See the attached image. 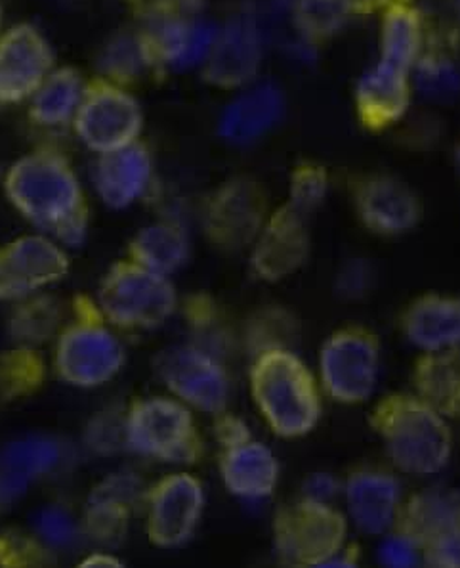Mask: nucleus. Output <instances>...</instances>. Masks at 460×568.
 Here are the masks:
<instances>
[{"mask_svg": "<svg viewBox=\"0 0 460 568\" xmlns=\"http://www.w3.org/2000/svg\"><path fill=\"white\" fill-rule=\"evenodd\" d=\"M4 194L10 205L62 247L86 240L90 209L75 166L54 148H37L8 166Z\"/></svg>", "mask_w": 460, "mask_h": 568, "instance_id": "1", "label": "nucleus"}, {"mask_svg": "<svg viewBox=\"0 0 460 568\" xmlns=\"http://www.w3.org/2000/svg\"><path fill=\"white\" fill-rule=\"evenodd\" d=\"M377 429L388 458L407 475H436L443 471L451 459V429L443 414L422 398H390L377 412Z\"/></svg>", "mask_w": 460, "mask_h": 568, "instance_id": "2", "label": "nucleus"}, {"mask_svg": "<svg viewBox=\"0 0 460 568\" xmlns=\"http://www.w3.org/2000/svg\"><path fill=\"white\" fill-rule=\"evenodd\" d=\"M251 387L256 408L279 437H304L321 417L319 388L290 353L277 348L264 354L253 369Z\"/></svg>", "mask_w": 460, "mask_h": 568, "instance_id": "3", "label": "nucleus"}, {"mask_svg": "<svg viewBox=\"0 0 460 568\" xmlns=\"http://www.w3.org/2000/svg\"><path fill=\"white\" fill-rule=\"evenodd\" d=\"M176 305L178 295L171 280L131 258L110 266L98 285V311L117 329H155L172 318Z\"/></svg>", "mask_w": 460, "mask_h": 568, "instance_id": "4", "label": "nucleus"}, {"mask_svg": "<svg viewBox=\"0 0 460 568\" xmlns=\"http://www.w3.org/2000/svg\"><path fill=\"white\" fill-rule=\"evenodd\" d=\"M126 450L165 464H195L203 440L192 408L174 396H150L132 403L124 416Z\"/></svg>", "mask_w": 460, "mask_h": 568, "instance_id": "5", "label": "nucleus"}, {"mask_svg": "<svg viewBox=\"0 0 460 568\" xmlns=\"http://www.w3.org/2000/svg\"><path fill=\"white\" fill-rule=\"evenodd\" d=\"M124 366V347L117 333L103 320L96 303L55 341L54 369L71 387L96 388L117 377Z\"/></svg>", "mask_w": 460, "mask_h": 568, "instance_id": "6", "label": "nucleus"}, {"mask_svg": "<svg viewBox=\"0 0 460 568\" xmlns=\"http://www.w3.org/2000/svg\"><path fill=\"white\" fill-rule=\"evenodd\" d=\"M274 551L289 568H306L340 554L348 520L330 504L303 498L274 517Z\"/></svg>", "mask_w": 460, "mask_h": 568, "instance_id": "7", "label": "nucleus"}, {"mask_svg": "<svg viewBox=\"0 0 460 568\" xmlns=\"http://www.w3.org/2000/svg\"><path fill=\"white\" fill-rule=\"evenodd\" d=\"M71 126L86 150L103 155L140 140L144 111L126 87L94 77Z\"/></svg>", "mask_w": 460, "mask_h": 568, "instance_id": "8", "label": "nucleus"}, {"mask_svg": "<svg viewBox=\"0 0 460 568\" xmlns=\"http://www.w3.org/2000/svg\"><path fill=\"white\" fill-rule=\"evenodd\" d=\"M144 39L152 68L166 71H190L203 68L213 52L221 26L200 14H187L161 0L145 12Z\"/></svg>", "mask_w": 460, "mask_h": 568, "instance_id": "9", "label": "nucleus"}, {"mask_svg": "<svg viewBox=\"0 0 460 568\" xmlns=\"http://www.w3.org/2000/svg\"><path fill=\"white\" fill-rule=\"evenodd\" d=\"M157 374L171 395L187 408L218 416L229 400V375L213 353L200 345H180L159 356Z\"/></svg>", "mask_w": 460, "mask_h": 568, "instance_id": "10", "label": "nucleus"}, {"mask_svg": "<svg viewBox=\"0 0 460 568\" xmlns=\"http://www.w3.org/2000/svg\"><path fill=\"white\" fill-rule=\"evenodd\" d=\"M145 532L155 548L186 546L205 509L203 485L190 473H172L145 494Z\"/></svg>", "mask_w": 460, "mask_h": 568, "instance_id": "11", "label": "nucleus"}, {"mask_svg": "<svg viewBox=\"0 0 460 568\" xmlns=\"http://www.w3.org/2000/svg\"><path fill=\"white\" fill-rule=\"evenodd\" d=\"M321 383L337 403H365L377 387L380 351L377 341L361 329L335 333L319 354Z\"/></svg>", "mask_w": 460, "mask_h": 568, "instance_id": "12", "label": "nucleus"}, {"mask_svg": "<svg viewBox=\"0 0 460 568\" xmlns=\"http://www.w3.org/2000/svg\"><path fill=\"white\" fill-rule=\"evenodd\" d=\"M68 251L47 234H25L0 245V301H23L68 276Z\"/></svg>", "mask_w": 460, "mask_h": 568, "instance_id": "13", "label": "nucleus"}, {"mask_svg": "<svg viewBox=\"0 0 460 568\" xmlns=\"http://www.w3.org/2000/svg\"><path fill=\"white\" fill-rule=\"evenodd\" d=\"M55 68V54L41 29L16 23L0 37V105L29 102Z\"/></svg>", "mask_w": 460, "mask_h": 568, "instance_id": "14", "label": "nucleus"}, {"mask_svg": "<svg viewBox=\"0 0 460 568\" xmlns=\"http://www.w3.org/2000/svg\"><path fill=\"white\" fill-rule=\"evenodd\" d=\"M264 62V31L255 14L241 12L221 26L213 52L201 68L208 84L241 91L258 81Z\"/></svg>", "mask_w": 460, "mask_h": 568, "instance_id": "15", "label": "nucleus"}, {"mask_svg": "<svg viewBox=\"0 0 460 568\" xmlns=\"http://www.w3.org/2000/svg\"><path fill=\"white\" fill-rule=\"evenodd\" d=\"M65 440L47 433L16 438L0 448V511L20 504L34 486L68 462Z\"/></svg>", "mask_w": 460, "mask_h": 568, "instance_id": "16", "label": "nucleus"}, {"mask_svg": "<svg viewBox=\"0 0 460 568\" xmlns=\"http://www.w3.org/2000/svg\"><path fill=\"white\" fill-rule=\"evenodd\" d=\"M218 435L224 444L221 475L227 493L247 501L269 498L279 483V464L274 452L248 437L239 422L224 423Z\"/></svg>", "mask_w": 460, "mask_h": 568, "instance_id": "17", "label": "nucleus"}, {"mask_svg": "<svg viewBox=\"0 0 460 568\" xmlns=\"http://www.w3.org/2000/svg\"><path fill=\"white\" fill-rule=\"evenodd\" d=\"M144 485L131 471L113 473L90 490L84 506L83 536L103 546L124 540L137 506L145 504Z\"/></svg>", "mask_w": 460, "mask_h": 568, "instance_id": "18", "label": "nucleus"}, {"mask_svg": "<svg viewBox=\"0 0 460 568\" xmlns=\"http://www.w3.org/2000/svg\"><path fill=\"white\" fill-rule=\"evenodd\" d=\"M287 98L282 87L255 81L229 102L218 119V134L232 146H251L282 123Z\"/></svg>", "mask_w": 460, "mask_h": 568, "instance_id": "19", "label": "nucleus"}, {"mask_svg": "<svg viewBox=\"0 0 460 568\" xmlns=\"http://www.w3.org/2000/svg\"><path fill=\"white\" fill-rule=\"evenodd\" d=\"M344 499L354 527L369 536L392 532L403 507L398 478L380 469L354 473L344 485Z\"/></svg>", "mask_w": 460, "mask_h": 568, "instance_id": "20", "label": "nucleus"}, {"mask_svg": "<svg viewBox=\"0 0 460 568\" xmlns=\"http://www.w3.org/2000/svg\"><path fill=\"white\" fill-rule=\"evenodd\" d=\"M153 155L142 140L98 155L92 181L98 197L111 209H126L144 197L153 182Z\"/></svg>", "mask_w": 460, "mask_h": 568, "instance_id": "21", "label": "nucleus"}, {"mask_svg": "<svg viewBox=\"0 0 460 568\" xmlns=\"http://www.w3.org/2000/svg\"><path fill=\"white\" fill-rule=\"evenodd\" d=\"M264 195L255 182L237 179L222 186L206 207V230L216 242L235 247L260 234Z\"/></svg>", "mask_w": 460, "mask_h": 568, "instance_id": "22", "label": "nucleus"}, {"mask_svg": "<svg viewBox=\"0 0 460 568\" xmlns=\"http://www.w3.org/2000/svg\"><path fill=\"white\" fill-rule=\"evenodd\" d=\"M356 205L365 226L386 236L411 230L420 216L419 197L406 182L388 174L369 176L359 186Z\"/></svg>", "mask_w": 460, "mask_h": 568, "instance_id": "23", "label": "nucleus"}, {"mask_svg": "<svg viewBox=\"0 0 460 568\" xmlns=\"http://www.w3.org/2000/svg\"><path fill=\"white\" fill-rule=\"evenodd\" d=\"M412 97L411 73L378 60L356 89L359 118L371 129H385L403 118Z\"/></svg>", "mask_w": 460, "mask_h": 568, "instance_id": "24", "label": "nucleus"}, {"mask_svg": "<svg viewBox=\"0 0 460 568\" xmlns=\"http://www.w3.org/2000/svg\"><path fill=\"white\" fill-rule=\"evenodd\" d=\"M304 257H308V234L303 226V215L289 207L260 230L256 242V271L272 280L287 276Z\"/></svg>", "mask_w": 460, "mask_h": 568, "instance_id": "25", "label": "nucleus"}, {"mask_svg": "<svg viewBox=\"0 0 460 568\" xmlns=\"http://www.w3.org/2000/svg\"><path fill=\"white\" fill-rule=\"evenodd\" d=\"M407 339L427 353H449L460 347V298H420L403 322Z\"/></svg>", "mask_w": 460, "mask_h": 568, "instance_id": "26", "label": "nucleus"}, {"mask_svg": "<svg viewBox=\"0 0 460 568\" xmlns=\"http://www.w3.org/2000/svg\"><path fill=\"white\" fill-rule=\"evenodd\" d=\"M89 79L71 65H55L29 100V119L42 129L73 125L76 111L83 104Z\"/></svg>", "mask_w": 460, "mask_h": 568, "instance_id": "27", "label": "nucleus"}, {"mask_svg": "<svg viewBox=\"0 0 460 568\" xmlns=\"http://www.w3.org/2000/svg\"><path fill=\"white\" fill-rule=\"evenodd\" d=\"M393 530L409 534L427 546L443 534L460 530V494L443 488H430L412 496L401 507Z\"/></svg>", "mask_w": 460, "mask_h": 568, "instance_id": "28", "label": "nucleus"}, {"mask_svg": "<svg viewBox=\"0 0 460 568\" xmlns=\"http://www.w3.org/2000/svg\"><path fill=\"white\" fill-rule=\"evenodd\" d=\"M129 258L159 276L171 277L190 258V237L176 222H153L132 237Z\"/></svg>", "mask_w": 460, "mask_h": 568, "instance_id": "29", "label": "nucleus"}, {"mask_svg": "<svg viewBox=\"0 0 460 568\" xmlns=\"http://www.w3.org/2000/svg\"><path fill=\"white\" fill-rule=\"evenodd\" d=\"M425 49V26L419 10L409 2L386 8L380 20V58L386 63L409 71L417 65Z\"/></svg>", "mask_w": 460, "mask_h": 568, "instance_id": "30", "label": "nucleus"}, {"mask_svg": "<svg viewBox=\"0 0 460 568\" xmlns=\"http://www.w3.org/2000/svg\"><path fill=\"white\" fill-rule=\"evenodd\" d=\"M147 70H153L152 60L140 31H124L113 37L98 60V77L126 89Z\"/></svg>", "mask_w": 460, "mask_h": 568, "instance_id": "31", "label": "nucleus"}, {"mask_svg": "<svg viewBox=\"0 0 460 568\" xmlns=\"http://www.w3.org/2000/svg\"><path fill=\"white\" fill-rule=\"evenodd\" d=\"M60 326H62L60 303L52 297L33 295L20 301L10 320V335L21 348H37L55 333L60 335L58 332Z\"/></svg>", "mask_w": 460, "mask_h": 568, "instance_id": "32", "label": "nucleus"}, {"mask_svg": "<svg viewBox=\"0 0 460 568\" xmlns=\"http://www.w3.org/2000/svg\"><path fill=\"white\" fill-rule=\"evenodd\" d=\"M420 398L440 414H457L460 400V358L449 353H436L433 361L419 375Z\"/></svg>", "mask_w": 460, "mask_h": 568, "instance_id": "33", "label": "nucleus"}, {"mask_svg": "<svg viewBox=\"0 0 460 568\" xmlns=\"http://www.w3.org/2000/svg\"><path fill=\"white\" fill-rule=\"evenodd\" d=\"M411 83L427 100L438 104L453 102L460 97V68L447 54L422 52L419 62L412 68Z\"/></svg>", "mask_w": 460, "mask_h": 568, "instance_id": "34", "label": "nucleus"}, {"mask_svg": "<svg viewBox=\"0 0 460 568\" xmlns=\"http://www.w3.org/2000/svg\"><path fill=\"white\" fill-rule=\"evenodd\" d=\"M351 18V0H298L295 7L296 28L309 41L333 37Z\"/></svg>", "mask_w": 460, "mask_h": 568, "instance_id": "35", "label": "nucleus"}, {"mask_svg": "<svg viewBox=\"0 0 460 568\" xmlns=\"http://www.w3.org/2000/svg\"><path fill=\"white\" fill-rule=\"evenodd\" d=\"M37 538L50 549H69L83 536V525L69 507L52 504L42 507L33 520Z\"/></svg>", "mask_w": 460, "mask_h": 568, "instance_id": "36", "label": "nucleus"}, {"mask_svg": "<svg viewBox=\"0 0 460 568\" xmlns=\"http://www.w3.org/2000/svg\"><path fill=\"white\" fill-rule=\"evenodd\" d=\"M327 195V174L317 165H304L293 174L290 209L306 216L321 205Z\"/></svg>", "mask_w": 460, "mask_h": 568, "instance_id": "37", "label": "nucleus"}, {"mask_svg": "<svg viewBox=\"0 0 460 568\" xmlns=\"http://www.w3.org/2000/svg\"><path fill=\"white\" fill-rule=\"evenodd\" d=\"M124 416H126V409L124 412L105 409L94 419H90L89 429H86V444L90 450L96 452L100 456H111L121 448H126Z\"/></svg>", "mask_w": 460, "mask_h": 568, "instance_id": "38", "label": "nucleus"}, {"mask_svg": "<svg viewBox=\"0 0 460 568\" xmlns=\"http://www.w3.org/2000/svg\"><path fill=\"white\" fill-rule=\"evenodd\" d=\"M425 559L428 568H460V530L428 541Z\"/></svg>", "mask_w": 460, "mask_h": 568, "instance_id": "39", "label": "nucleus"}, {"mask_svg": "<svg viewBox=\"0 0 460 568\" xmlns=\"http://www.w3.org/2000/svg\"><path fill=\"white\" fill-rule=\"evenodd\" d=\"M337 285L338 292L343 293L344 297H361L372 285L371 266L364 261H351L340 272Z\"/></svg>", "mask_w": 460, "mask_h": 568, "instance_id": "40", "label": "nucleus"}, {"mask_svg": "<svg viewBox=\"0 0 460 568\" xmlns=\"http://www.w3.org/2000/svg\"><path fill=\"white\" fill-rule=\"evenodd\" d=\"M338 490V483L327 473H317L311 475L306 483V493L304 498L321 501V504H330V499L335 498Z\"/></svg>", "mask_w": 460, "mask_h": 568, "instance_id": "41", "label": "nucleus"}, {"mask_svg": "<svg viewBox=\"0 0 460 568\" xmlns=\"http://www.w3.org/2000/svg\"><path fill=\"white\" fill-rule=\"evenodd\" d=\"M75 568H126V565L121 559H117L115 555L100 551V554L89 555Z\"/></svg>", "mask_w": 460, "mask_h": 568, "instance_id": "42", "label": "nucleus"}, {"mask_svg": "<svg viewBox=\"0 0 460 568\" xmlns=\"http://www.w3.org/2000/svg\"><path fill=\"white\" fill-rule=\"evenodd\" d=\"M306 568H361L359 567V562L350 557V555L340 554L333 555V557H327L324 561L314 562V565H309Z\"/></svg>", "mask_w": 460, "mask_h": 568, "instance_id": "43", "label": "nucleus"}, {"mask_svg": "<svg viewBox=\"0 0 460 568\" xmlns=\"http://www.w3.org/2000/svg\"><path fill=\"white\" fill-rule=\"evenodd\" d=\"M451 8H453L454 20L459 21L460 26V0H451Z\"/></svg>", "mask_w": 460, "mask_h": 568, "instance_id": "44", "label": "nucleus"}, {"mask_svg": "<svg viewBox=\"0 0 460 568\" xmlns=\"http://www.w3.org/2000/svg\"><path fill=\"white\" fill-rule=\"evenodd\" d=\"M4 33V12H2V7H0V37Z\"/></svg>", "mask_w": 460, "mask_h": 568, "instance_id": "45", "label": "nucleus"}, {"mask_svg": "<svg viewBox=\"0 0 460 568\" xmlns=\"http://www.w3.org/2000/svg\"><path fill=\"white\" fill-rule=\"evenodd\" d=\"M454 161H457V166H459L460 171V142L457 144V150H454Z\"/></svg>", "mask_w": 460, "mask_h": 568, "instance_id": "46", "label": "nucleus"}, {"mask_svg": "<svg viewBox=\"0 0 460 568\" xmlns=\"http://www.w3.org/2000/svg\"><path fill=\"white\" fill-rule=\"evenodd\" d=\"M457 414H460V400H459V406H457Z\"/></svg>", "mask_w": 460, "mask_h": 568, "instance_id": "47", "label": "nucleus"}, {"mask_svg": "<svg viewBox=\"0 0 460 568\" xmlns=\"http://www.w3.org/2000/svg\"><path fill=\"white\" fill-rule=\"evenodd\" d=\"M129 2H140V0H129Z\"/></svg>", "mask_w": 460, "mask_h": 568, "instance_id": "48", "label": "nucleus"}]
</instances>
